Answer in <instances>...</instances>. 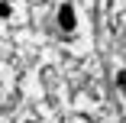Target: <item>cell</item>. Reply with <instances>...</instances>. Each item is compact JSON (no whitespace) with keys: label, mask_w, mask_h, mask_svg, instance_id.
<instances>
[{"label":"cell","mask_w":126,"mask_h":123,"mask_svg":"<svg viewBox=\"0 0 126 123\" xmlns=\"http://www.w3.org/2000/svg\"><path fill=\"white\" fill-rule=\"evenodd\" d=\"M116 84H120V88H126V71H123V75L116 78Z\"/></svg>","instance_id":"2"},{"label":"cell","mask_w":126,"mask_h":123,"mask_svg":"<svg viewBox=\"0 0 126 123\" xmlns=\"http://www.w3.org/2000/svg\"><path fill=\"white\" fill-rule=\"evenodd\" d=\"M7 13H10V7H7V3H0V16H7Z\"/></svg>","instance_id":"3"},{"label":"cell","mask_w":126,"mask_h":123,"mask_svg":"<svg viewBox=\"0 0 126 123\" xmlns=\"http://www.w3.org/2000/svg\"><path fill=\"white\" fill-rule=\"evenodd\" d=\"M58 23H62V29H71V26H74V10H71L68 3L58 10Z\"/></svg>","instance_id":"1"}]
</instances>
